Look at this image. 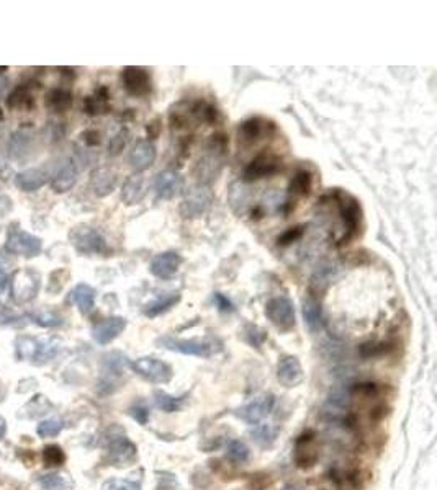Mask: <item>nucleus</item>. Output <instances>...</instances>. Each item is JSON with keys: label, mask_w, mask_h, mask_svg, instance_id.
Listing matches in <instances>:
<instances>
[{"label": "nucleus", "mask_w": 437, "mask_h": 490, "mask_svg": "<svg viewBox=\"0 0 437 490\" xmlns=\"http://www.w3.org/2000/svg\"><path fill=\"white\" fill-rule=\"evenodd\" d=\"M226 147H228V144H226L225 136L223 134L212 136V141L208 144L207 154L196 162L195 177L199 178V183L208 185V183L216 180L218 175L221 173L223 165H225Z\"/></svg>", "instance_id": "nucleus-1"}, {"label": "nucleus", "mask_w": 437, "mask_h": 490, "mask_svg": "<svg viewBox=\"0 0 437 490\" xmlns=\"http://www.w3.org/2000/svg\"><path fill=\"white\" fill-rule=\"evenodd\" d=\"M157 343L161 347L169 350V352H177L182 353V355H189V356H200V358H210L213 355H216L220 352V347H218L215 340H199V339H176V337H161L157 340Z\"/></svg>", "instance_id": "nucleus-2"}, {"label": "nucleus", "mask_w": 437, "mask_h": 490, "mask_svg": "<svg viewBox=\"0 0 437 490\" xmlns=\"http://www.w3.org/2000/svg\"><path fill=\"white\" fill-rule=\"evenodd\" d=\"M105 453H107L108 465L123 467L136 458V446L126 438L120 428H112L105 438Z\"/></svg>", "instance_id": "nucleus-3"}, {"label": "nucleus", "mask_w": 437, "mask_h": 490, "mask_svg": "<svg viewBox=\"0 0 437 490\" xmlns=\"http://www.w3.org/2000/svg\"><path fill=\"white\" fill-rule=\"evenodd\" d=\"M213 203V191L210 185L195 183L187 188L185 195L181 203V214L183 220H194L207 213V209Z\"/></svg>", "instance_id": "nucleus-4"}, {"label": "nucleus", "mask_w": 437, "mask_h": 490, "mask_svg": "<svg viewBox=\"0 0 437 490\" xmlns=\"http://www.w3.org/2000/svg\"><path fill=\"white\" fill-rule=\"evenodd\" d=\"M74 248L82 255H97L107 252V242L97 229L90 226H77L69 234Z\"/></svg>", "instance_id": "nucleus-5"}, {"label": "nucleus", "mask_w": 437, "mask_h": 490, "mask_svg": "<svg viewBox=\"0 0 437 490\" xmlns=\"http://www.w3.org/2000/svg\"><path fill=\"white\" fill-rule=\"evenodd\" d=\"M130 366L138 376H141L144 381L152 384H167L174 376L170 365L163 360H157L154 356L138 358L136 361L130 363Z\"/></svg>", "instance_id": "nucleus-6"}, {"label": "nucleus", "mask_w": 437, "mask_h": 490, "mask_svg": "<svg viewBox=\"0 0 437 490\" xmlns=\"http://www.w3.org/2000/svg\"><path fill=\"white\" fill-rule=\"evenodd\" d=\"M265 317L278 330L288 332L295 327V308L290 297L277 296L265 304Z\"/></svg>", "instance_id": "nucleus-7"}, {"label": "nucleus", "mask_w": 437, "mask_h": 490, "mask_svg": "<svg viewBox=\"0 0 437 490\" xmlns=\"http://www.w3.org/2000/svg\"><path fill=\"white\" fill-rule=\"evenodd\" d=\"M130 366L128 358L120 352H112L103 356L102 378H100L99 386L103 387V392H113L118 387V383L123 378L126 368Z\"/></svg>", "instance_id": "nucleus-8"}, {"label": "nucleus", "mask_w": 437, "mask_h": 490, "mask_svg": "<svg viewBox=\"0 0 437 490\" xmlns=\"http://www.w3.org/2000/svg\"><path fill=\"white\" fill-rule=\"evenodd\" d=\"M6 248L8 253H13V255L33 258L39 255L43 244L41 239H38L37 235L25 233L21 229H10V233L7 235Z\"/></svg>", "instance_id": "nucleus-9"}, {"label": "nucleus", "mask_w": 437, "mask_h": 490, "mask_svg": "<svg viewBox=\"0 0 437 490\" xmlns=\"http://www.w3.org/2000/svg\"><path fill=\"white\" fill-rule=\"evenodd\" d=\"M39 291V275L32 268L15 271L12 278V296L17 303H28Z\"/></svg>", "instance_id": "nucleus-10"}, {"label": "nucleus", "mask_w": 437, "mask_h": 490, "mask_svg": "<svg viewBox=\"0 0 437 490\" xmlns=\"http://www.w3.org/2000/svg\"><path fill=\"white\" fill-rule=\"evenodd\" d=\"M120 78L126 94H130L131 97H146V95L151 94V74L144 67L128 65V67H125L123 71H121Z\"/></svg>", "instance_id": "nucleus-11"}, {"label": "nucleus", "mask_w": 437, "mask_h": 490, "mask_svg": "<svg viewBox=\"0 0 437 490\" xmlns=\"http://www.w3.org/2000/svg\"><path fill=\"white\" fill-rule=\"evenodd\" d=\"M338 208H339L341 220L344 222V229H346V234H344V237L341 242H347V240L357 233V229H359L360 226V216H362L360 204L357 203V200L354 198V196L347 193L346 195L339 193Z\"/></svg>", "instance_id": "nucleus-12"}, {"label": "nucleus", "mask_w": 437, "mask_h": 490, "mask_svg": "<svg viewBox=\"0 0 437 490\" xmlns=\"http://www.w3.org/2000/svg\"><path fill=\"white\" fill-rule=\"evenodd\" d=\"M275 407V397L272 394H264V396L256 397L249 404H246L238 410V417L249 423V425H257L264 420L267 415L272 414Z\"/></svg>", "instance_id": "nucleus-13"}, {"label": "nucleus", "mask_w": 437, "mask_h": 490, "mask_svg": "<svg viewBox=\"0 0 437 490\" xmlns=\"http://www.w3.org/2000/svg\"><path fill=\"white\" fill-rule=\"evenodd\" d=\"M282 167V162L277 156L274 154H261L257 156L247 167L244 169L243 180L244 182H254L261 178H267L270 175L277 173Z\"/></svg>", "instance_id": "nucleus-14"}, {"label": "nucleus", "mask_w": 437, "mask_h": 490, "mask_svg": "<svg viewBox=\"0 0 437 490\" xmlns=\"http://www.w3.org/2000/svg\"><path fill=\"white\" fill-rule=\"evenodd\" d=\"M183 190V177L176 170H163L154 177V191L157 198L172 200Z\"/></svg>", "instance_id": "nucleus-15"}, {"label": "nucleus", "mask_w": 437, "mask_h": 490, "mask_svg": "<svg viewBox=\"0 0 437 490\" xmlns=\"http://www.w3.org/2000/svg\"><path fill=\"white\" fill-rule=\"evenodd\" d=\"M182 257L177 252L167 251L157 255L151 260L150 271L159 279H170L179 273V268L182 265Z\"/></svg>", "instance_id": "nucleus-16"}, {"label": "nucleus", "mask_w": 437, "mask_h": 490, "mask_svg": "<svg viewBox=\"0 0 437 490\" xmlns=\"http://www.w3.org/2000/svg\"><path fill=\"white\" fill-rule=\"evenodd\" d=\"M157 151L154 147V144L151 141H144V139H139V141L134 144L133 149H131L130 156H128V164L130 167L134 170L136 173H141L144 170H148L152 164L156 162Z\"/></svg>", "instance_id": "nucleus-17"}, {"label": "nucleus", "mask_w": 437, "mask_h": 490, "mask_svg": "<svg viewBox=\"0 0 437 490\" xmlns=\"http://www.w3.org/2000/svg\"><path fill=\"white\" fill-rule=\"evenodd\" d=\"M126 329V319L120 316H113L103 319L92 329V337L99 345H108L116 339Z\"/></svg>", "instance_id": "nucleus-18"}, {"label": "nucleus", "mask_w": 437, "mask_h": 490, "mask_svg": "<svg viewBox=\"0 0 437 490\" xmlns=\"http://www.w3.org/2000/svg\"><path fill=\"white\" fill-rule=\"evenodd\" d=\"M118 175L110 167H99L90 173V190L94 191L95 196L105 198V196L112 195L116 188Z\"/></svg>", "instance_id": "nucleus-19"}, {"label": "nucleus", "mask_w": 437, "mask_h": 490, "mask_svg": "<svg viewBox=\"0 0 437 490\" xmlns=\"http://www.w3.org/2000/svg\"><path fill=\"white\" fill-rule=\"evenodd\" d=\"M277 378L285 387H295L303 381L305 373L296 356L282 358L277 368Z\"/></svg>", "instance_id": "nucleus-20"}, {"label": "nucleus", "mask_w": 437, "mask_h": 490, "mask_svg": "<svg viewBox=\"0 0 437 490\" xmlns=\"http://www.w3.org/2000/svg\"><path fill=\"white\" fill-rule=\"evenodd\" d=\"M269 128H272V125L262 120V118H249V120L243 121L238 128L239 142L246 144V146L256 144L257 141H261L262 136L267 133Z\"/></svg>", "instance_id": "nucleus-21"}, {"label": "nucleus", "mask_w": 437, "mask_h": 490, "mask_svg": "<svg viewBox=\"0 0 437 490\" xmlns=\"http://www.w3.org/2000/svg\"><path fill=\"white\" fill-rule=\"evenodd\" d=\"M77 175H79L77 164L72 159H68L63 165H61L58 172L54 173V177L51 178V188L56 191V193H65V191H69L74 185H76Z\"/></svg>", "instance_id": "nucleus-22"}, {"label": "nucleus", "mask_w": 437, "mask_h": 490, "mask_svg": "<svg viewBox=\"0 0 437 490\" xmlns=\"http://www.w3.org/2000/svg\"><path fill=\"white\" fill-rule=\"evenodd\" d=\"M318 449L314 446L313 435H303L296 440L295 446V462L301 469H308L316 465Z\"/></svg>", "instance_id": "nucleus-23"}, {"label": "nucleus", "mask_w": 437, "mask_h": 490, "mask_svg": "<svg viewBox=\"0 0 437 490\" xmlns=\"http://www.w3.org/2000/svg\"><path fill=\"white\" fill-rule=\"evenodd\" d=\"M144 196H146V180H144L143 175L134 173L126 178L123 188H121L123 203L128 204V206H134V204L141 203Z\"/></svg>", "instance_id": "nucleus-24"}, {"label": "nucleus", "mask_w": 437, "mask_h": 490, "mask_svg": "<svg viewBox=\"0 0 437 490\" xmlns=\"http://www.w3.org/2000/svg\"><path fill=\"white\" fill-rule=\"evenodd\" d=\"M169 122L170 128L176 131L189 128L192 122H195L194 102L182 100V102L172 105V108L169 110Z\"/></svg>", "instance_id": "nucleus-25"}, {"label": "nucleus", "mask_w": 437, "mask_h": 490, "mask_svg": "<svg viewBox=\"0 0 437 490\" xmlns=\"http://www.w3.org/2000/svg\"><path fill=\"white\" fill-rule=\"evenodd\" d=\"M48 180H50V172H46L45 169L34 167L17 175L15 185L23 191H34L45 185Z\"/></svg>", "instance_id": "nucleus-26"}, {"label": "nucleus", "mask_w": 437, "mask_h": 490, "mask_svg": "<svg viewBox=\"0 0 437 490\" xmlns=\"http://www.w3.org/2000/svg\"><path fill=\"white\" fill-rule=\"evenodd\" d=\"M179 301H181V292H176V291L164 292V295L157 296L156 299H152L151 303H148L146 306H144L143 312L146 317L154 319L157 316H161V314L167 312L169 309H172L174 306L179 303Z\"/></svg>", "instance_id": "nucleus-27"}, {"label": "nucleus", "mask_w": 437, "mask_h": 490, "mask_svg": "<svg viewBox=\"0 0 437 490\" xmlns=\"http://www.w3.org/2000/svg\"><path fill=\"white\" fill-rule=\"evenodd\" d=\"M95 296H97V292H95L94 288L85 283H81L71 291L69 301L76 304L82 314H89L95 306Z\"/></svg>", "instance_id": "nucleus-28"}, {"label": "nucleus", "mask_w": 437, "mask_h": 490, "mask_svg": "<svg viewBox=\"0 0 437 490\" xmlns=\"http://www.w3.org/2000/svg\"><path fill=\"white\" fill-rule=\"evenodd\" d=\"M303 319H305V326L308 327L309 332H320L323 329V323H325V319H323V310L321 304L318 303L314 297H308V299L303 301Z\"/></svg>", "instance_id": "nucleus-29"}, {"label": "nucleus", "mask_w": 437, "mask_h": 490, "mask_svg": "<svg viewBox=\"0 0 437 490\" xmlns=\"http://www.w3.org/2000/svg\"><path fill=\"white\" fill-rule=\"evenodd\" d=\"M52 409V404L48 399L46 396H41V394H37L30 399L26 404L21 407L20 410V417L21 418H38L43 417V415L50 414V410Z\"/></svg>", "instance_id": "nucleus-30"}, {"label": "nucleus", "mask_w": 437, "mask_h": 490, "mask_svg": "<svg viewBox=\"0 0 437 490\" xmlns=\"http://www.w3.org/2000/svg\"><path fill=\"white\" fill-rule=\"evenodd\" d=\"M313 187V177L308 170H298L295 177L292 178L290 185H288V195L294 198H303L308 196Z\"/></svg>", "instance_id": "nucleus-31"}, {"label": "nucleus", "mask_w": 437, "mask_h": 490, "mask_svg": "<svg viewBox=\"0 0 437 490\" xmlns=\"http://www.w3.org/2000/svg\"><path fill=\"white\" fill-rule=\"evenodd\" d=\"M108 110H110V107H108V94L107 89H103V87L84 100V111L87 115H103V113H108Z\"/></svg>", "instance_id": "nucleus-32"}, {"label": "nucleus", "mask_w": 437, "mask_h": 490, "mask_svg": "<svg viewBox=\"0 0 437 490\" xmlns=\"http://www.w3.org/2000/svg\"><path fill=\"white\" fill-rule=\"evenodd\" d=\"M48 108L56 113H63L69 110L72 105V94L65 89H52L46 95Z\"/></svg>", "instance_id": "nucleus-33"}, {"label": "nucleus", "mask_w": 437, "mask_h": 490, "mask_svg": "<svg viewBox=\"0 0 437 490\" xmlns=\"http://www.w3.org/2000/svg\"><path fill=\"white\" fill-rule=\"evenodd\" d=\"M38 484L45 490H71L74 487L71 478L61 474V472H50V474L39 476Z\"/></svg>", "instance_id": "nucleus-34"}, {"label": "nucleus", "mask_w": 437, "mask_h": 490, "mask_svg": "<svg viewBox=\"0 0 437 490\" xmlns=\"http://www.w3.org/2000/svg\"><path fill=\"white\" fill-rule=\"evenodd\" d=\"M39 340L30 335H20L15 340V355L19 360H30L33 361L34 355L38 352Z\"/></svg>", "instance_id": "nucleus-35"}, {"label": "nucleus", "mask_w": 437, "mask_h": 490, "mask_svg": "<svg viewBox=\"0 0 437 490\" xmlns=\"http://www.w3.org/2000/svg\"><path fill=\"white\" fill-rule=\"evenodd\" d=\"M230 204L233 208L234 213L243 214L247 209L249 204V191L244 187V183L236 182L230 188Z\"/></svg>", "instance_id": "nucleus-36"}, {"label": "nucleus", "mask_w": 437, "mask_h": 490, "mask_svg": "<svg viewBox=\"0 0 437 490\" xmlns=\"http://www.w3.org/2000/svg\"><path fill=\"white\" fill-rule=\"evenodd\" d=\"M251 436L262 448H269L277 438V428L269 423H257L251 428Z\"/></svg>", "instance_id": "nucleus-37"}, {"label": "nucleus", "mask_w": 437, "mask_h": 490, "mask_svg": "<svg viewBox=\"0 0 437 490\" xmlns=\"http://www.w3.org/2000/svg\"><path fill=\"white\" fill-rule=\"evenodd\" d=\"M64 420L59 417H51L38 423L37 433L39 438H54L64 430Z\"/></svg>", "instance_id": "nucleus-38"}, {"label": "nucleus", "mask_w": 437, "mask_h": 490, "mask_svg": "<svg viewBox=\"0 0 437 490\" xmlns=\"http://www.w3.org/2000/svg\"><path fill=\"white\" fill-rule=\"evenodd\" d=\"M226 458L233 465H244L249 459V448L241 440H231L226 446Z\"/></svg>", "instance_id": "nucleus-39"}, {"label": "nucleus", "mask_w": 437, "mask_h": 490, "mask_svg": "<svg viewBox=\"0 0 437 490\" xmlns=\"http://www.w3.org/2000/svg\"><path fill=\"white\" fill-rule=\"evenodd\" d=\"M41 459L46 467H59L65 462V453L59 445H48L43 448Z\"/></svg>", "instance_id": "nucleus-40"}, {"label": "nucleus", "mask_w": 437, "mask_h": 490, "mask_svg": "<svg viewBox=\"0 0 437 490\" xmlns=\"http://www.w3.org/2000/svg\"><path fill=\"white\" fill-rule=\"evenodd\" d=\"M336 273H338V268H336L334 265H331V264L323 265L321 268H318L316 273L313 275L312 288L318 286V291H323L327 286V283L333 281Z\"/></svg>", "instance_id": "nucleus-41"}, {"label": "nucleus", "mask_w": 437, "mask_h": 490, "mask_svg": "<svg viewBox=\"0 0 437 490\" xmlns=\"http://www.w3.org/2000/svg\"><path fill=\"white\" fill-rule=\"evenodd\" d=\"M154 402H156V407L159 410H163V412H167V414H172V412H177V410L181 409L183 399H181V397H174V396H170V394H165V392H156Z\"/></svg>", "instance_id": "nucleus-42"}, {"label": "nucleus", "mask_w": 437, "mask_h": 490, "mask_svg": "<svg viewBox=\"0 0 437 490\" xmlns=\"http://www.w3.org/2000/svg\"><path fill=\"white\" fill-rule=\"evenodd\" d=\"M7 103L10 108H30L33 105V98L32 95H30L28 89L23 85H20L12 92Z\"/></svg>", "instance_id": "nucleus-43"}, {"label": "nucleus", "mask_w": 437, "mask_h": 490, "mask_svg": "<svg viewBox=\"0 0 437 490\" xmlns=\"http://www.w3.org/2000/svg\"><path fill=\"white\" fill-rule=\"evenodd\" d=\"M30 319H32L33 323L41 327H59L63 323V319L58 316L56 312H51V310H39V312L30 314Z\"/></svg>", "instance_id": "nucleus-44"}, {"label": "nucleus", "mask_w": 437, "mask_h": 490, "mask_svg": "<svg viewBox=\"0 0 437 490\" xmlns=\"http://www.w3.org/2000/svg\"><path fill=\"white\" fill-rule=\"evenodd\" d=\"M130 141V133L128 129H120L118 133L113 136L108 142V154L110 156H118L121 151L126 147V144Z\"/></svg>", "instance_id": "nucleus-45"}, {"label": "nucleus", "mask_w": 437, "mask_h": 490, "mask_svg": "<svg viewBox=\"0 0 437 490\" xmlns=\"http://www.w3.org/2000/svg\"><path fill=\"white\" fill-rule=\"evenodd\" d=\"M102 490H141V485L128 479H108L103 482Z\"/></svg>", "instance_id": "nucleus-46"}, {"label": "nucleus", "mask_w": 437, "mask_h": 490, "mask_svg": "<svg viewBox=\"0 0 437 490\" xmlns=\"http://www.w3.org/2000/svg\"><path fill=\"white\" fill-rule=\"evenodd\" d=\"M303 234H305V226L290 227V229H287L282 235H278L277 244L282 245V247H285V245H290V244L296 242V240H300L301 237H303Z\"/></svg>", "instance_id": "nucleus-47"}, {"label": "nucleus", "mask_w": 437, "mask_h": 490, "mask_svg": "<svg viewBox=\"0 0 437 490\" xmlns=\"http://www.w3.org/2000/svg\"><path fill=\"white\" fill-rule=\"evenodd\" d=\"M388 352V345L387 343H364L360 345V355L364 358L370 356H378L383 355V353Z\"/></svg>", "instance_id": "nucleus-48"}, {"label": "nucleus", "mask_w": 437, "mask_h": 490, "mask_svg": "<svg viewBox=\"0 0 437 490\" xmlns=\"http://www.w3.org/2000/svg\"><path fill=\"white\" fill-rule=\"evenodd\" d=\"M265 339H267V335H265V332L259 329V327H249L247 329L246 340L251 345H254V347H261Z\"/></svg>", "instance_id": "nucleus-49"}, {"label": "nucleus", "mask_w": 437, "mask_h": 490, "mask_svg": "<svg viewBox=\"0 0 437 490\" xmlns=\"http://www.w3.org/2000/svg\"><path fill=\"white\" fill-rule=\"evenodd\" d=\"M157 482V490H177V480L170 474H163Z\"/></svg>", "instance_id": "nucleus-50"}, {"label": "nucleus", "mask_w": 437, "mask_h": 490, "mask_svg": "<svg viewBox=\"0 0 437 490\" xmlns=\"http://www.w3.org/2000/svg\"><path fill=\"white\" fill-rule=\"evenodd\" d=\"M81 138H82V141H84L89 147L99 146V144H100V134H99V131H95V129L84 131Z\"/></svg>", "instance_id": "nucleus-51"}, {"label": "nucleus", "mask_w": 437, "mask_h": 490, "mask_svg": "<svg viewBox=\"0 0 437 490\" xmlns=\"http://www.w3.org/2000/svg\"><path fill=\"white\" fill-rule=\"evenodd\" d=\"M130 414H131V417H133L134 420H138V422L141 423V425H144V423H146L148 415H150V414H148V410L144 409V407H139V405L133 407V409H130Z\"/></svg>", "instance_id": "nucleus-52"}, {"label": "nucleus", "mask_w": 437, "mask_h": 490, "mask_svg": "<svg viewBox=\"0 0 437 490\" xmlns=\"http://www.w3.org/2000/svg\"><path fill=\"white\" fill-rule=\"evenodd\" d=\"M146 131H148V138H157L161 133V120L159 118H156V120H152L151 122H148V126H146Z\"/></svg>", "instance_id": "nucleus-53"}, {"label": "nucleus", "mask_w": 437, "mask_h": 490, "mask_svg": "<svg viewBox=\"0 0 437 490\" xmlns=\"http://www.w3.org/2000/svg\"><path fill=\"white\" fill-rule=\"evenodd\" d=\"M213 301H215L216 306H218V308H220L221 310H230V309H231V303H230L228 299H226L225 296L220 295V292H218V295H215V297H213Z\"/></svg>", "instance_id": "nucleus-54"}, {"label": "nucleus", "mask_w": 437, "mask_h": 490, "mask_svg": "<svg viewBox=\"0 0 437 490\" xmlns=\"http://www.w3.org/2000/svg\"><path fill=\"white\" fill-rule=\"evenodd\" d=\"M6 435H7V422H6V418L0 415V441L6 438Z\"/></svg>", "instance_id": "nucleus-55"}, {"label": "nucleus", "mask_w": 437, "mask_h": 490, "mask_svg": "<svg viewBox=\"0 0 437 490\" xmlns=\"http://www.w3.org/2000/svg\"><path fill=\"white\" fill-rule=\"evenodd\" d=\"M3 295H6V281H3V277L0 278V304L3 301Z\"/></svg>", "instance_id": "nucleus-56"}]
</instances>
